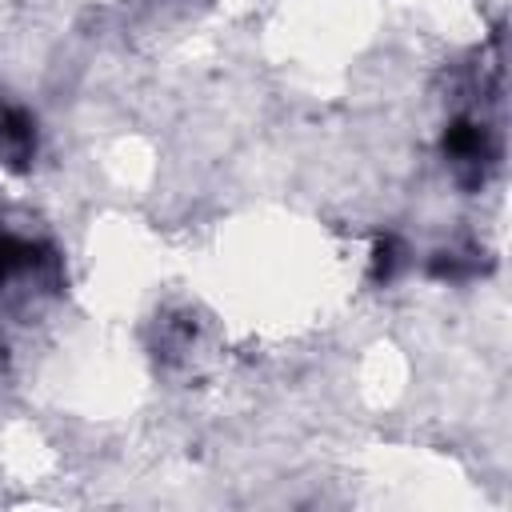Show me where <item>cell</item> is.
I'll use <instances>...</instances> for the list:
<instances>
[{
    "label": "cell",
    "mask_w": 512,
    "mask_h": 512,
    "mask_svg": "<svg viewBox=\"0 0 512 512\" xmlns=\"http://www.w3.org/2000/svg\"><path fill=\"white\" fill-rule=\"evenodd\" d=\"M396 264H400V244H396L392 236H384V240L376 244V276H384V280H392V272H396Z\"/></svg>",
    "instance_id": "3"
},
{
    "label": "cell",
    "mask_w": 512,
    "mask_h": 512,
    "mask_svg": "<svg viewBox=\"0 0 512 512\" xmlns=\"http://www.w3.org/2000/svg\"><path fill=\"white\" fill-rule=\"evenodd\" d=\"M444 156H448L460 172L480 176V168L496 160V140H492L488 124H480V120H456V124H448V132H444Z\"/></svg>",
    "instance_id": "1"
},
{
    "label": "cell",
    "mask_w": 512,
    "mask_h": 512,
    "mask_svg": "<svg viewBox=\"0 0 512 512\" xmlns=\"http://www.w3.org/2000/svg\"><path fill=\"white\" fill-rule=\"evenodd\" d=\"M0 156L12 168H28L36 156V124L24 108H0Z\"/></svg>",
    "instance_id": "2"
}]
</instances>
